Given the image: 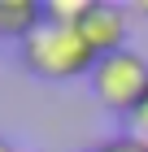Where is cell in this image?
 Masks as SVG:
<instances>
[{
  "label": "cell",
  "instance_id": "obj_1",
  "mask_svg": "<svg viewBox=\"0 0 148 152\" xmlns=\"http://www.w3.org/2000/svg\"><path fill=\"white\" fill-rule=\"evenodd\" d=\"M18 57H22V65L35 78H48V83L83 78L96 65V52L83 44L79 26H52V22H44L39 31H31L18 44Z\"/></svg>",
  "mask_w": 148,
  "mask_h": 152
},
{
  "label": "cell",
  "instance_id": "obj_2",
  "mask_svg": "<svg viewBox=\"0 0 148 152\" xmlns=\"http://www.w3.org/2000/svg\"><path fill=\"white\" fill-rule=\"evenodd\" d=\"M87 78H91V96L109 113L131 117L139 109V100L148 96V61L139 57L135 48H122L113 57H100Z\"/></svg>",
  "mask_w": 148,
  "mask_h": 152
},
{
  "label": "cell",
  "instance_id": "obj_3",
  "mask_svg": "<svg viewBox=\"0 0 148 152\" xmlns=\"http://www.w3.org/2000/svg\"><path fill=\"white\" fill-rule=\"evenodd\" d=\"M79 35H83V44L96 52V61L131 48L126 44V9L122 4H109V0H91L87 18L79 22Z\"/></svg>",
  "mask_w": 148,
  "mask_h": 152
},
{
  "label": "cell",
  "instance_id": "obj_4",
  "mask_svg": "<svg viewBox=\"0 0 148 152\" xmlns=\"http://www.w3.org/2000/svg\"><path fill=\"white\" fill-rule=\"evenodd\" d=\"M39 26H44V4L39 0H0V39L22 44Z\"/></svg>",
  "mask_w": 148,
  "mask_h": 152
},
{
  "label": "cell",
  "instance_id": "obj_5",
  "mask_svg": "<svg viewBox=\"0 0 148 152\" xmlns=\"http://www.w3.org/2000/svg\"><path fill=\"white\" fill-rule=\"evenodd\" d=\"M91 0H44V22L52 26H79L87 18Z\"/></svg>",
  "mask_w": 148,
  "mask_h": 152
},
{
  "label": "cell",
  "instance_id": "obj_6",
  "mask_svg": "<svg viewBox=\"0 0 148 152\" xmlns=\"http://www.w3.org/2000/svg\"><path fill=\"white\" fill-rule=\"evenodd\" d=\"M131 126H135V139L148 148V96L139 100V109H135V113H131Z\"/></svg>",
  "mask_w": 148,
  "mask_h": 152
},
{
  "label": "cell",
  "instance_id": "obj_7",
  "mask_svg": "<svg viewBox=\"0 0 148 152\" xmlns=\"http://www.w3.org/2000/svg\"><path fill=\"white\" fill-rule=\"evenodd\" d=\"M96 152H139V139H109V143H100Z\"/></svg>",
  "mask_w": 148,
  "mask_h": 152
},
{
  "label": "cell",
  "instance_id": "obj_8",
  "mask_svg": "<svg viewBox=\"0 0 148 152\" xmlns=\"http://www.w3.org/2000/svg\"><path fill=\"white\" fill-rule=\"evenodd\" d=\"M0 152H22V148H18V143H9L4 135H0Z\"/></svg>",
  "mask_w": 148,
  "mask_h": 152
},
{
  "label": "cell",
  "instance_id": "obj_9",
  "mask_svg": "<svg viewBox=\"0 0 148 152\" xmlns=\"http://www.w3.org/2000/svg\"><path fill=\"white\" fill-rule=\"evenodd\" d=\"M139 152H148V148H144V143H139Z\"/></svg>",
  "mask_w": 148,
  "mask_h": 152
}]
</instances>
